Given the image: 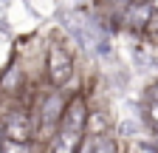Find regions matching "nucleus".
I'll return each instance as SVG.
<instances>
[{"label": "nucleus", "instance_id": "nucleus-1", "mask_svg": "<svg viewBox=\"0 0 158 153\" xmlns=\"http://www.w3.org/2000/svg\"><path fill=\"white\" fill-rule=\"evenodd\" d=\"M48 74H51V80L56 85H62L71 76V60H68V54L62 48H51V54H48Z\"/></svg>", "mask_w": 158, "mask_h": 153}, {"label": "nucleus", "instance_id": "nucleus-2", "mask_svg": "<svg viewBox=\"0 0 158 153\" xmlns=\"http://www.w3.org/2000/svg\"><path fill=\"white\" fill-rule=\"evenodd\" d=\"M150 14H152V6H150V3H144V0H138V3L127 11V20H130V26H133V28H144V26H147V20H150Z\"/></svg>", "mask_w": 158, "mask_h": 153}, {"label": "nucleus", "instance_id": "nucleus-3", "mask_svg": "<svg viewBox=\"0 0 158 153\" xmlns=\"http://www.w3.org/2000/svg\"><path fill=\"white\" fill-rule=\"evenodd\" d=\"M88 130H90V133H102V130H105V116H102V113L88 116Z\"/></svg>", "mask_w": 158, "mask_h": 153}, {"label": "nucleus", "instance_id": "nucleus-4", "mask_svg": "<svg viewBox=\"0 0 158 153\" xmlns=\"http://www.w3.org/2000/svg\"><path fill=\"white\" fill-rule=\"evenodd\" d=\"M150 119L152 125H158V102H150Z\"/></svg>", "mask_w": 158, "mask_h": 153}, {"label": "nucleus", "instance_id": "nucleus-5", "mask_svg": "<svg viewBox=\"0 0 158 153\" xmlns=\"http://www.w3.org/2000/svg\"><path fill=\"white\" fill-rule=\"evenodd\" d=\"M150 97H152V102H158V82L152 85V91H150Z\"/></svg>", "mask_w": 158, "mask_h": 153}]
</instances>
